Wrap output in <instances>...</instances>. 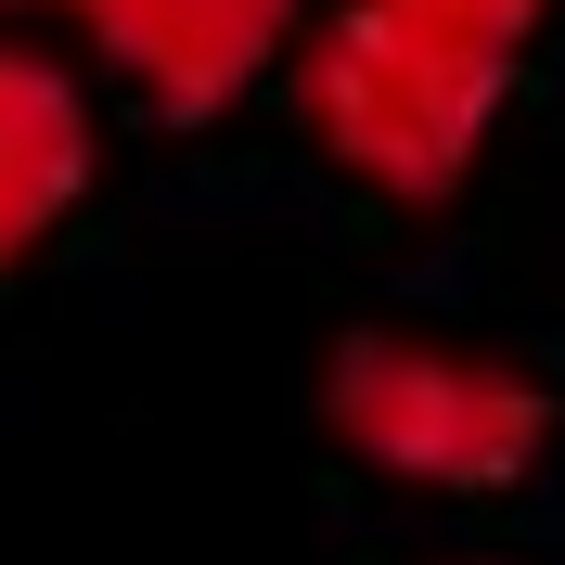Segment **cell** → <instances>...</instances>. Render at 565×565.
I'll return each instance as SVG.
<instances>
[{
	"mask_svg": "<svg viewBox=\"0 0 565 565\" xmlns=\"http://www.w3.org/2000/svg\"><path fill=\"white\" fill-rule=\"evenodd\" d=\"M501 104H514V52H476L398 0H334L321 26H296V116L386 206H450Z\"/></svg>",
	"mask_w": 565,
	"mask_h": 565,
	"instance_id": "6da1fadb",
	"label": "cell"
},
{
	"mask_svg": "<svg viewBox=\"0 0 565 565\" xmlns=\"http://www.w3.org/2000/svg\"><path fill=\"white\" fill-rule=\"evenodd\" d=\"M0 13H90V0H0Z\"/></svg>",
	"mask_w": 565,
	"mask_h": 565,
	"instance_id": "8992f818",
	"label": "cell"
},
{
	"mask_svg": "<svg viewBox=\"0 0 565 565\" xmlns=\"http://www.w3.org/2000/svg\"><path fill=\"white\" fill-rule=\"evenodd\" d=\"M321 424L334 450L398 476V489L437 501H501L553 462V386L501 348H462V334H398V321H360L348 348L321 360Z\"/></svg>",
	"mask_w": 565,
	"mask_h": 565,
	"instance_id": "7a4b0ae2",
	"label": "cell"
},
{
	"mask_svg": "<svg viewBox=\"0 0 565 565\" xmlns=\"http://www.w3.org/2000/svg\"><path fill=\"white\" fill-rule=\"evenodd\" d=\"M77 193H90V90L52 52L0 39V282L65 232Z\"/></svg>",
	"mask_w": 565,
	"mask_h": 565,
	"instance_id": "277c9868",
	"label": "cell"
},
{
	"mask_svg": "<svg viewBox=\"0 0 565 565\" xmlns=\"http://www.w3.org/2000/svg\"><path fill=\"white\" fill-rule=\"evenodd\" d=\"M398 13H424V26H450V39H476V52H514V65H527V39L553 26V0H398Z\"/></svg>",
	"mask_w": 565,
	"mask_h": 565,
	"instance_id": "5b68a950",
	"label": "cell"
},
{
	"mask_svg": "<svg viewBox=\"0 0 565 565\" xmlns=\"http://www.w3.org/2000/svg\"><path fill=\"white\" fill-rule=\"evenodd\" d=\"M77 26H90V52H104L168 129H206L218 104H245L257 77L296 52L309 0H90Z\"/></svg>",
	"mask_w": 565,
	"mask_h": 565,
	"instance_id": "3957f363",
	"label": "cell"
}]
</instances>
